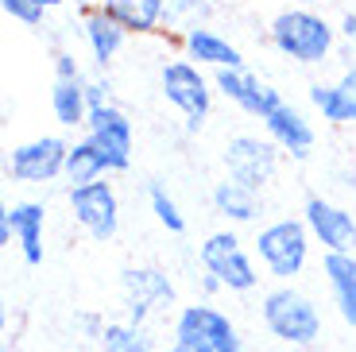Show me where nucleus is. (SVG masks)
<instances>
[{"mask_svg": "<svg viewBox=\"0 0 356 352\" xmlns=\"http://www.w3.org/2000/svg\"><path fill=\"white\" fill-rule=\"evenodd\" d=\"M267 43L298 66H318L333 54L337 27L314 8H283L267 24Z\"/></svg>", "mask_w": 356, "mask_h": 352, "instance_id": "1", "label": "nucleus"}, {"mask_svg": "<svg viewBox=\"0 0 356 352\" xmlns=\"http://www.w3.org/2000/svg\"><path fill=\"white\" fill-rule=\"evenodd\" d=\"M259 317H264L267 333L275 341L291 344V349H310L321 337V310L314 306L310 294H302L291 282H279L264 294Z\"/></svg>", "mask_w": 356, "mask_h": 352, "instance_id": "2", "label": "nucleus"}, {"mask_svg": "<svg viewBox=\"0 0 356 352\" xmlns=\"http://www.w3.org/2000/svg\"><path fill=\"white\" fill-rule=\"evenodd\" d=\"M256 259L271 279L279 282H291L294 275H302L306 264H310V229H306L302 217H279L271 225L256 232Z\"/></svg>", "mask_w": 356, "mask_h": 352, "instance_id": "3", "label": "nucleus"}, {"mask_svg": "<svg viewBox=\"0 0 356 352\" xmlns=\"http://www.w3.org/2000/svg\"><path fill=\"white\" fill-rule=\"evenodd\" d=\"M213 78L190 62L186 54L178 58H167L159 66V93L167 97V105H175L186 120V132H202L205 116H209V105H213Z\"/></svg>", "mask_w": 356, "mask_h": 352, "instance_id": "4", "label": "nucleus"}, {"mask_svg": "<svg viewBox=\"0 0 356 352\" xmlns=\"http://www.w3.org/2000/svg\"><path fill=\"white\" fill-rule=\"evenodd\" d=\"M175 344H182L190 352H248L236 326L229 321V314L209 306V302H194V306L178 310Z\"/></svg>", "mask_w": 356, "mask_h": 352, "instance_id": "5", "label": "nucleus"}, {"mask_svg": "<svg viewBox=\"0 0 356 352\" xmlns=\"http://www.w3.org/2000/svg\"><path fill=\"white\" fill-rule=\"evenodd\" d=\"M197 259H202V271L217 275L225 282V291L248 294L259 287V267L248 255V248L241 244V237L232 229H217L205 237V244L197 248Z\"/></svg>", "mask_w": 356, "mask_h": 352, "instance_id": "6", "label": "nucleus"}, {"mask_svg": "<svg viewBox=\"0 0 356 352\" xmlns=\"http://www.w3.org/2000/svg\"><path fill=\"white\" fill-rule=\"evenodd\" d=\"M66 151H70V140H63V136H35V140H24L8 151L4 175L16 186L58 182L63 170H66Z\"/></svg>", "mask_w": 356, "mask_h": 352, "instance_id": "7", "label": "nucleus"}, {"mask_svg": "<svg viewBox=\"0 0 356 352\" xmlns=\"http://www.w3.org/2000/svg\"><path fill=\"white\" fill-rule=\"evenodd\" d=\"M279 155H283V151L267 140V136H252V132L232 136V140L225 143V170H229L225 178H232V182H241V186H248V190L259 194V190L275 178Z\"/></svg>", "mask_w": 356, "mask_h": 352, "instance_id": "8", "label": "nucleus"}, {"mask_svg": "<svg viewBox=\"0 0 356 352\" xmlns=\"http://www.w3.org/2000/svg\"><path fill=\"white\" fill-rule=\"evenodd\" d=\"M120 294H124V321L143 326L152 314L170 310L178 302V291L163 267H124L120 271Z\"/></svg>", "mask_w": 356, "mask_h": 352, "instance_id": "9", "label": "nucleus"}, {"mask_svg": "<svg viewBox=\"0 0 356 352\" xmlns=\"http://www.w3.org/2000/svg\"><path fill=\"white\" fill-rule=\"evenodd\" d=\"M70 217L86 237L93 240H113L120 229V198H116L113 182H89V186H74L70 190Z\"/></svg>", "mask_w": 356, "mask_h": 352, "instance_id": "10", "label": "nucleus"}, {"mask_svg": "<svg viewBox=\"0 0 356 352\" xmlns=\"http://www.w3.org/2000/svg\"><path fill=\"white\" fill-rule=\"evenodd\" d=\"M302 221L310 229L314 244L325 248V255H356V217L353 209L330 202L321 194H310L302 205Z\"/></svg>", "mask_w": 356, "mask_h": 352, "instance_id": "11", "label": "nucleus"}, {"mask_svg": "<svg viewBox=\"0 0 356 352\" xmlns=\"http://www.w3.org/2000/svg\"><path fill=\"white\" fill-rule=\"evenodd\" d=\"M86 140L97 143V151L108 159V167H113V170H128V167H132L136 128H132V116H128L120 105L93 109L89 120H86Z\"/></svg>", "mask_w": 356, "mask_h": 352, "instance_id": "12", "label": "nucleus"}, {"mask_svg": "<svg viewBox=\"0 0 356 352\" xmlns=\"http://www.w3.org/2000/svg\"><path fill=\"white\" fill-rule=\"evenodd\" d=\"M213 86H217V93H221L225 101H232L236 109H244V113L256 116V120H267V116L283 105L279 89H271L267 81H259L248 66H241V70H217Z\"/></svg>", "mask_w": 356, "mask_h": 352, "instance_id": "13", "label": "nucleus"}, {"mask_svg": "<svg viewBox=\"0 0 356 352\" xmlns=\"http://www.w3.org/2000/svg\"><path fill=\"white\" fill-rule=\"evenodd\" d=\"M78 35H81V43H86V51H89V58L97 62L101 70H108L116 62V54L128 47V31L120 24H116L113 16H108L105 8H89V12H81L78 16Z\"/></svg>", "mask_w": 356, "mask_h": 352, "instance_id": "14", "label": "nucleus"}, {"mask_svg": "<svg viewBox=\"0 0 356 352\" xmlns=\"http://www.w3.org/2000/svg\"><path fill=\"white\" fill-rule=\"evenodd\" d=\"M178 47H182V54H186L190 62H197L202 70H241L244 66V54L236 43H229V39L217 31V27H194L190 35L178 39Z\"/></svg>", "mask_w": 356, "mask_h": 352, "instance_id": "15", "label": "nucleus"}, {"mask_svg": "<svg viewBox=\"0 0 356 352\" xmlns=\"http://www.w3.org/2000/svg\"><path fill=\"white\" fill-rule=\"evenodd\" d=\"M264 132H267V140L275 143L283 155H291V159H306L314 151V124L306 120V113L302 109H294L291 101H283L275 113L267 116Z\"/></svg>", "mask_w": 356, "mask_h": 352, "instance_id": "16", "label": "nucleus"}, {"mask_svg": "<svg viewBox=\"0 0 356 352\" xmlns=\"http://www.w3.org/2000/svg\"><path fill=\"white\" fill-rule=\"evenodd\" d=\"M310 105L330 124H356V66H348L337 81H314Z\"/></svg>", "mask_w": 356, "mask_h": 352, "instance_id": "17", "label": "nucleus"}, {"mask_svg": "<svg viewBox=\"0 0 356 352\" xmlns=\"http://www.w3.org/2000/svg\"><path fill=\"white\" fill-rule=\"evenodd\" d=\"M101 8L124 27L128 35H163L167 0H101Z\"/></svg>", "mask_w": 356, "mask_h": 352, "instance_id": "18", "label": "nucleus"}, {"mask_svg": "<svg viewBox=\"0 0 356 352\" xmlns=\"http://www.w3.org/2000/svg\"><path fill=\"white\" fill-rule=\"evenodd\" d=\"M12 229L24 264H43V229H47V205L43 202H12Z\"/></svg>", "mask_w": 356, "mask_h": 352, "instance_id": "19", "label": "nucleus"}, {"mask_svg": "<svg viewBox=\"0 0 356 352\" xmlns=\"http://www.w3.org/2000/svg\"><path fill=\"white\" fill-rule=\"evenodd\" d=\"M321 275L333 294V306L348 326H356V255H325Z\"/></svg>", "mask_w": 356, "mask_h": 352, "instance_id": "20", "label": "nucleus"}, {"mask_svg": "<svg viewBox=\"0 0 356 352\" xmlns=\"http://www.w3.org/2000/svg\"><path fill=\"white\" fill-rule=\"evenodd\" d=\"M209 202H213L217 217H225L229 225H252V221H259V213H264V202H259L256 190L232 182V178H225V182L213 186Z\"/></svg>", "mask_w": 356, "mask_h": 352, "instance_id": "21", "label": "nucleus"}, {"mask_svg": "<svg viewBox=\"0 0 356 352\" xmlns=\"http://www.w3.org/2000/svg\"><path fill=\"white\" fill-rule=\"evenodd\" d=\"M113 175V167H108V159L97 151V143L93 140H74L70 151H66V170H63V182L70 186H89V182H101V178Z\"/></svg>", "mask_w": 356, "mask_h": 352, "instance_id": "22", "label": "nucleus"}, {"mask_svg": "<svg viewBox=\"0 0 356 352\" xmlns=\"http://www.w3.org/2000/svg\"><path fill=\"white\" fill-rule=\"evenodd\" d=\"M51 113L63 128H86V120H89L86 78L81 81H54L51 86Z\"/></svg>", "mask_w": 356, "mask_h": 352, "instance_id": "23", "label": "nucleus"}, {"mask_svg": "<svg viewBox=\"0 0 356 352\" xmlns=\"http://www.w3.org/2000/svg\"><path fill=\"white\" fill-rule=\"evenodd\" d=\"M213 4L209 0H167V12H163V35H190L194 27H209L213 16Z\"/></svg>", "mask_w": 356, "mask_h": 352, "instance_id": "24", "label": "nucleus"}, {"mask_svg": "<svg viewBox=\"0 0 356 352\" xmlns=\"http://www.w3.org/2000/svg\"><path fill=\"white\" fill-rule=\"evenodd\" d=\"M101 352H155L152 337L143 326L132 321H108L105 337H101Z\"/></svg>", "mask_w": 356, "mask_h": 352, "instance_id": "25", "label": "nucleus"}, {"mask_svg": "<svg viewBox=\"0 0 356 352\" xmlns=\"http://www.w3.org/2000/svg\"><path fill=\"white\" fill-rule=\"evenodd\" d=\"M147 205H152V213H155V221H159L167 232H182L186 229V213L178 209V202H175V194L167 190V182H147Z\"/></svg>", "mask_w": 356, "mask_h": 352, "instance_id": "26", "label": "nucleus"}, {"mask_svg": "<svg viewBox=\"0 0 356 352\" xmlns=\"http://www.w3.org/2000/svg\"><path fill=\"white\" fill-rule=\"evenodd\" d=\"M0 8H4L8 19H16L24 27H43V16H47L35 0H0Z\"/></svg>", "mask_w": 356, "mask_h": 352, "instance_id": "27", "label": "nucleus"}, {"mask_svg": "<svg viewBox=\"0 0 356 352\" xmlns=\"http://www.w3.org/2000/svg\"><path fill=\"white\" fill-rule=\"evenodd\" d=\"M86 74H81V62L74 58V51H54V81H81Z\"/></svg>", "mask_w": 356, "mask_h": 352, "instance_id": "28", "label": "nucleus"}, {"mask_svg": "<svg viewBox=\"0 0 356 352\" xmlns=\"http://www.w3.org/2000/svg\"><path fill=\"white\" fill-rule=\"evenodd\" d=\"M86 101H89V113H93V109H108L113 105V81L108 78H86Z\"/></svg>", "mask_w": 356, "mask_h": 352, "instance_id": "29", "label": "nucleus"}, {"mask_svg": "<svg viewBox=\"0 0 356 352\" xmlns=\"http://www.w3.org/2000/svg\"><path fill=\"white\" fill-rule=\"evenodd\" d=\"M74 321H78V329L86 337H93V341H101V337H105V329H108V321L101 314H78Z\"/></svg>", "mask_w": 356, "mask_h": 352, "instance_id": "30", "label": "nucleus"}, {"mask_svg": "<svg viewBox=\"0 0 356 352\" xmlns=\"http://www.w3.org/2000/svg\"><path fill=\"white\" fill-rule=\"evenodd\" d=\"M16 240V229H12V205L0 209V244H12Z\"/></svg>", "mask_w": 356, "mask_h": 352, "instance_id": "31", "label": "nucleus"}, {"mask_svg": "<svg viewBox=\"0 0 356 352\" xmlns=\"http://www.w3.org/2000/svg\"><path fill=\"white\" fill-rule=\"evenodd\" d=\"M197 287H202V294H205V298H213L217 291H225V282L217 279V275H209V271H202V275H197Z\"/></svg>", "mask_w": 356, "mask_h": 352, "instance_id": "32", "label": "nucleus"}, {"mask_svg": "<svg viewBox=\"0 0 356 352\" xmlns=\"http://www.w3.org/2000/svg\"><path fill=\"white\" fill-rule=\"evenodd\" d=\"M337 35H341V39H348V43H356V12H345V16H341Z\"/></svg>", "mask_w": 356, "mask_h": 352, "instance_id": "33", "label": "nucleus"}, {"mask_svg": "<svg viewBox=\"0 0 356 352\" xmlns=\"http://www.w3.org/2000/svg\"><path fill=\"white\" fill-rule=\"evenodd\" d=\"M70 8H78V12H89V8H101V0H66Z\"/></svg>", "mask_w": 356, "mask_h": 352, "instance_id": "34", "label": "nucleus"}, {"mask_svg": "<svg viewBox=\"0 0 356 352\" xmlns=\"http://www.w3.org/2000/svg\"><path fill=\"white\" fill-rule=\"evenodd\" d=\"M35 4H39V8H43V12H54V8H63L66 0H35Z\"/></svg>", "mask_w": 356, "mask_h": 352, "instance_id": "35", "label": "nucleus"}, {"mask_svg": "<svg viewBox=\"0 0 356 352\" xmlns=\"http://www.w3.org/2000/svg\"><path fill=\"white\" fill-rule=\"evenodd\" d=\"M318 0H286V8H314Z\"/></svg>", "mask_w": 356, "mask_h": 352, "instance_id": "36", "label": "nucleus"}, {"mask_svg": "<svg viewBox=\"0 0 356 352\" xmlns=\"http://www.w3.org/2000/svg\"><path fill=\"white\" fill-rule=\"evenodd\" d=\"M345 186H353V190H356V170H348V175H345Z\"/></svg>", "mask_w": 356, "mask_h": 352, "instance_id": "37", "label": "nucleus"}, {"mask_svg": "<svg viewBox=\"0 0 356 352\" xmlns=\"http://www.w3.org/2000/svg\"><path fill=\"white\" fill-rule=\"evenodd\" d=\"M167 352H190V349H182V344H170V349Z\"/></svg>", "mask_w": 356, "mask_h": 352, "instance_id": "38", "label": "nucleus"}, {"mask_svg": "<svg viewBox=\"0 0 356 352\" xmlns=\"http://www.w3.org/2000/svg\"><path fill=\"white\" fill-rule=\"evenodd\" d=\"M209 4H213V8H217V4H221V0H209Z\"/></svg>", "mask_w": 356, "mask_h": 352, "instance_id": "39", "label": "nucleus"}]
</instances>
